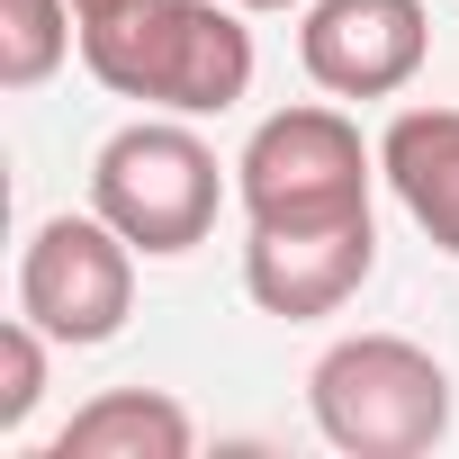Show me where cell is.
Wrapping results in <instances>:
<instances>
[{
  "label": "cell",
  "instance_id": "obj_13",
  "mask_svg": "<svg viewBox=\"0 0 459 459\" xmlns=\"http://www.w3.org/2000/svg\"><path fill=\"white\" fill-rule=\"evenodd\" d=\"M235 10H289V0H235Z\"/></svg>",
  "mask_w": 459,
  "mask_h": 459
},
{
  "label": "cell",
  "instance_id": "obj_3",
  "mask_svg": "<svg viewBox=\"0 0 459 459\" xmlns=\"http://www.w3.org/2000/svg\"><path fill=\"white\" fill-rule=\"evenodd\" d=\"M91 207L117 225L135 253L171 262V253L207 244V225H216V207H225V171H216V153L198 144V126H180V117L162 108V117H135V126H117V135L100 144V162H91Z\"/></svg>",
  "mask_w": 459,
  "mask_h": 459
},
{
  "label": "cell",
  "instance_id": "obj_10",
  "mask_svg": "<svg viewBox=\"0 0 459 459\" xmlns=\"http://www.w3.org/2000/svg\"><path fill=\"white\" fill-rule=\"evenodd\" d=\"M73 46H82L73 0H0V91H37Z\"/></svg>",
  "mask_w": 459,
  "mask_h": 459
},
{
  "label": "cell",
  "instance_id": "obj_7",
  "mask_svg": "<svg viewBox=\"0 0 459 459\" xmlns=\"http://www.w3.org/2000/svg\"><path fill=\"white\" fill-rule=\"evenodd\" d=\"M378 271V225L360 216H316V225H253L244 244V289L262 316H333L342 298H360V280Z\"/></svg>",
  "mask_w": 459,
  "mask_h": 459
},
{
  "label": "cell",
  "instance_id": "obj_2",
  "mask_svg": "<svg viewBox=\"0 0 459 459\" xmlns=\"http://www.w3.org/2000/svg\"><path fill=\"white\" fill-rule=\"evenodd\" d=\"M307 405L342 459H423L450 432V369L405 333H351L307 369Z\"/></svg>",
  "mask_w": 459,
  "mask_h": 459
},
{
  "label": "cell",
  "instance_id": "obj_8",
  "mask_svg": "<svg viewBox=\"0 0 459 459\" xmlns=\"http://www.w3.org/2000/svg\"><path fill=\"white\" fill-rule=\"evenodd\" d=\"M378 180L432 235V253L459 262V108H396L378 135Z\"/></svg>",
  "mask_w": 459,
  "mask_h": 459
},
{
  "label": "cell",
  "instance_id": "obj_6",
  "mask_svg": "<svg viewBox=\"0 0 459 459\" xmlns=\"http://www.w3.org/2000/svg\"><path fill=\"white\" fill-rule=\"evenodd\" d=\"M298 55L307 82L333 100H396L432 55V19L423 0H307Z\"/></svg>",
  "mask_w": 459,
  "mask_h": 459
},
{
  "label": "cell",
  "instance_id": "obj_4",
  "mask_svg": "<svg viewBox=\"0 0 459 459\" xmlns=\"http://www.w3.org/2000/svg\"><path fill=\"white\" fill-rule=\"evenodd\" d=\"M369 180H378V153L360 144V126L325 100L307 108H280L253 126L244 162H235V189H244V216L253 225H316V216H360L369 207Z\"/></svg>",
  "mask_w": 459,
  "mask_h": 459
},
{
  "label": "cell",
  "instance_id": "obj_9",
  "mask_svg": "<svg viewBox=\"0 0 459 459\" xmlns=\"http://www.w3.org/2000/svg\"><path fill=\"white\" fill-rule=\"evenodd\" d=\"M189 450H198V423L162 387H108L46 441V459H189Z\"/></svg>",
  "mask_w": 459,
  "mask_h": 459
},
{
  "label": "cell",
  "instance_id": "obj_11",
  "mask_svg": "<svg viewBox=\"0 0 459 459\" xmlns=\"http://www.w3.org/2000/svg\"><path fill=\"white\" fill-rule=\"evenodd\" d=\"M46 325H28V316H10L0 325V432H28V414L46 405Z\"/></svg>",
  "mask_w": 459,
  "mask_h": 459
},
{
  "label": "cell",
  "instance_id": "obj_12",
  "mask_svg": "<svg viewBox=\"0 0 459 459\" xmlns=\"http://www.w3.org/2000/svg\"><path fill=\"white\" fill-rule=\"evenodd\" d=\"M73 10H82V19H108V10H126V0H73Z\"/></svg>",
  "mask_w": 459,
  "mask_h": 459
},
{
  "label": "cell",
  "instance_id": "obj_1",
  "mask_svg": "<svg viewBox=\"0 0 459 459\" xmlns=\"http://www.w3.org/2000/svg\"><path fill=\"white\" fill-rule=\"evenodd\" d=\"M82 64L117 100L225 117L253 91V28L235 0H126L108 19H82Z\"/></svg>",
  "mask_w": 459,
  "mask_h": 459
},
{
  "label": "cell",
  "instance_id": "obj_5",
  "mask_svg": "<svg viewBox=\"0 0 459 459\" xmlns=\"http://www.w3.org/2000/svg\"><path fill=\"white\" fill-rule=\"evenodd\" d=\"M135 307V244L91 207V216H46L19 253V316L46 325L64 351H91L126 333Z\"/></svg>",
  "mask_w": 459,
  "mask_h": 459
}]
</instances>
